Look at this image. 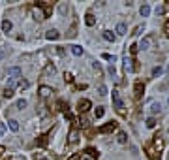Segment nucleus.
I'll use <instances>...</instances> for the list:
<instances>
[{"label":"nucleus","instance_id":"nucleus-1","mask_svg":"<svg viewBox=\"0 0 169 160\" xmlns=\"http://www.w3.org/2000/svg\"><path fill=\"white\" fill-rule=\"evenodd\" d=\"M113 104H115V107L118 113H124V102L120 100V96H118L117 90H113Z\"/></svg>","mask_w":169,"mask_h":160},{"label":"nucleus","instance_id":"nucleus-2","mask_svg":"<svg viewBox=\"0 0 169 160\" xmlns=\"http://www.w3.org/2000/svg\"><path fill=\"white\" fill-rule=\"evenodd\" d=\"M152 41H154V36H152V34H149V36H145L143 40H141V45H139V49H150Z\"/></svg>","mask_w":169,"mask_h":160},{"label":"nucleus","instance_id":"nucleus-3","mask_svg":"<svg viewBox=\"0 0 169 160\" xmlns=\"http://www.w3.org/2000/svg\"><path fill=\"white\" fill-rule=\"evenodd\" d=\"M8 75H10L11 79L21 77V75H23V70H21L19 66H10V68H8Z\"/></svg>","mask_w":169,"mask_h":160},{"label":"nucleus","instance_id":"nucleus-4","mask_svg":"<svg viewBox=\"0 0 169 160\" xmlns=\"http://www.w3.org/2000/svg\"><path fill=\"white\" fill-rule=\"evenodd\" d=\"M113 130H117V121H109L107 124H103V126L100 128L102 134H109V132H113Z\"/></svg>","mask_w":169,"mask_h":160},{"label":"nucleus","instance_id":"nucleus-5","mask_svg":"<svg viewBox=\"0 0 169 160\" xmlns=\"http://www.w3.org/2000/svg\"><path fill=\"white\" fill-rule=\"evenodd\" d=\"M154 137H156V140H154V145H156V147H158V152H160V151H162V147H164V141H162L158 136H154ZM147 151H149V155H150L152 158H156V152H154L152 149H149V147H147Z\"/></svg>","mask_w":169,"mask_h":160},{"label":"nucleus","instance_id":"nucleus-6","mask_svg":"<svg viewBox=\"0 0 169 160\" xmlns=\"http://www.w3.org/2000/svg\"><path fill=\"white\" fill-rule=\"evenodd\" d=\"M90 106H92V104H90V100H87V98H84V100H79V111H81V113L88 111Z\"/></svg>","mask_w":169,"mask_h":160},{"label":"nucleus","instance_id":"nucleus-7","mask_svg":"<svg viewBox=\"0 0 169 160\" xmlns=\"http://www.w3.org/2000/svg\"><path fill=\"white\" fill-rule=\"evenodd\" d=\"M45 38H47V40H58V38H60V32L55 30V29H51V30H47Z\"/></svg>","mask_w":169,"mask_h":160},{"label":"nucleus","instance_id":"nucleus-8","mask_svg":"<svg viewBox=\"0 0 169 160\" xmlns=\"http://www.w3.org/2000/svg\"><path fill=\"white\" fill-rule=\"evenodd\" d=\"M143 90H145V85H143L141 81H137V83H135V98H141Z\"/></svg>","mask_w":169,"mask_h":160},{"label":"nucleus","instance_id":"nucleus-9","mask_svg":"<svg viewBox=\"0 0 169 160\" xmlns=\"http://www.w3.org/2000/svg\"><path fill=\"white\" fill-rule=\"evenodd\" d=\"M84 23H87L88 26H94L96 25V17L92 15V13H87V15H84Z\"/></svg>","mask_w":169,"mask_h":160},{"label":"nucleus","instance_id":"nucleus-10","mask_svg":"<svg viewBox=\"0 0 169 160\" xmlns=\"http://www.w3.org/2000/svg\"><path fill=\"white\" fill-rule=\"evenodd\" d=\"M51 92H53L51 87H40V96H41V98H47Z\"/></svg>","mask_w":169,"mask_h":160},{"label":"nucleus","instance_id":"nucleus-11","mask_svg":"<svg viewBox=\"0 0 169 160\" xmlns=\"http://www.w3.org/2000/svg\"><path fill=\"white\" fill-rule=\"evenodd\" d=\"M11 26H13V25H11V21H10V19H4V21H2V32L8 34V32L11 30Z\"/></svg>","mask_w":169,"mask_h":160},{"label":"nucleus","instance_id":"nucleus-12","mask_svg":"<svg viewBox=\"0 0 169 160\" xmlns=\"http://www.w3.org/2000/svg\"><path fill=\"white\" fill-rule=\"evenodd\" d=\"M8 126H10V130L17 132V130H19V121H15V119H10V121H8Z\"/></svg>","mask_w":169,"mask_h":160},{"label":"nucleus","instance_id":"nucleus-13","mask_svg":"<svg viewBox=\"0 0 169 160\" xmlns=\"http://www.w3.org/2000/svg\"><path fill=\"white\" fill-rule=\"evenodd\" d=\"M149 13H150V6L149 4L141 6V15H143V17H149Z\"/></svg>","mask_w":169,"mask_h":160},{"label":"nucleus","instance_id":"nucleus-14","mask_svg":"<svg viewBox=\"0 0 169 160\" xmlns=\"http://www.w3.org/2000/svg\"><path fill=\"white\" fill-rule=\"evenodd\" d=\"M77 140H79V134H77V130H72V132H70V141H72V143H77Z\"/></svg>","mask_w":169,"mask_h":160},{"label":"nucleus","instance_id":"nucleus-15","mask_svg":"<svg viewBox=\"0 0 169 160\" xmlns=\"http://www.w3.org/2000/svg\"><path fill=\"white\" fill-rule=\"evenodd\" d=\"M143 30H145V25H137L135 29H133V32H132V36H139V34L143 32Z\"/></svg>","mask_w":169,"mask_h":160},{"label":"nucleus","instance_id":"nucleus-16","mask_svg":"<svg viewBox=\"0 0 169 160\" xmlns=\"http://www.w3.org/2000/svg\"><path fill=\"white\" fill-rule=\"evenodd\" d=\"M103 38L107 40V41H115V34H113L111 30H105V32H103Z\"/></svg>","mask_w":169,"mask_h":160},{"label":"nucleus","instance_id":"nucleus-17","mask_svg":"<svg viewBox=\"0 0 169 160\" xmlns=\"http://www.w3.org/2000/svg\"><path fill=\"white\" fill-rule=\"evenodd\" d=\"M72 53L75 55V57H81V55H83V49H81L79 45H72Z\"/></svg>","mask_w":169,"mask_h":160},{"label":"nucleus","instance_id":"nucleus-18","mask_svg":"<svg viewBox=\"0 0 169 160\" xmlns=\"http://www.w3.org/2000/svg\"><path fill=\"white\" fill-rule=\"evenodd\" d=\"M94 115H96V119H102V117L105 115V109H103V107H96V111H94Z\"/></svg>","mask_w":169,"mask_h":160},{"label":"nucleus","instance_id":"nucleus-19","mask_svg":"<svg viewBox=\"0 0 169 160\" xmlns=\"http://www.w3.org/2000/svg\"><path fill=\"white\" fill-rule=\"evenodd\" d=\"M156 126V119H154V117H149V119H147V128H154Z\"/></svg>","mask_w":169,"mask_h":160},{"label":"nucleus","instance_id":"nucleus-20","mask_svg":"<svg viewBox=\"0 0 169 160\" xmlns=\"http://www.w3.org/2000/svg\"><path fill=\"white\" fill-rule=\"evenodd\" d=\"M117 140H118V143H126V141H128V137H126L124 132H118V137H117Z\"/></svg>","mask_w":169,"mask_h":160},{"label":"nucleus","instance_id":"nucleus-21","mask_svg":"<svg viewBox=\"0 0 169 160\" xmlns=\"http://www.w3.org/2000/svg\"><path fill=\"white\" fill-rule=\"evenodd\" d=\"M117 32H118V34H126V25H124V23H118V25H117Z\"/></svg>","mask_w":169,"mask_h":160},{"label":"nucleus","instance_id":"nucleus-22","mask_svg":"<svg viewBox=\"0 0 169 160\" xmlns=\"http://www.w3.org/2000/svg\"><path fill=\"white\" fill-rule=\"evenodd\" d=\"M19 87H21V89H28V87H30V81L21 79V81H19Z\"/></svg>","mask_w":169,"mask_h":160},{"label":"nucleus","instance_id":"nucleus-23","mask_svg":"<svg viewBox=\"0 0 169 160\" xmlns=\"http://www.w3.org/2000/svg\"><path fill=\"white\" fill-rule=\"evenodd\" d=\"M150 109H152V113H160V111H162V106H160V104H156V102H154Z\"/></svg>","mask_w":169,"mask_h":160},{"label":"nucleus","instance_id":"nucleus-24","mask_svg":"<svg viewBox=\"0 0 169 160\" xmlns=\"http://www.w3.org/2000/svg\"><path fill=\"white\" fill-rule=\"evenodd\" d=\"M4 96H6V98H11V96H13V89H8V87H6V89H4Z\"/></svg>","mask_w":169,"mask_h":160},{"label":"nucleus","instance_id":"nucleus-25","mask_svg":"<svg viewBox=\"0 0 169 160\" xmlns=\"http://www.w3.org/2000/svg\"><path fill=\"white\" fill-rule=\"evenodd\" d=\"M160 74H162V68H160V66H156V68H152V77H158Z\"/></svg>","mask_w":169,"mask_h":160},{"label":"nucleus","instance_id":"nucleus-26","mask_svg":"<svg viewBox=\"0 0 169 160\" xmlns=\"http://www.w3.org/2000/svg\"><path fill=\"white\" fill-rule=\"evenodd\" d=\"M26 107V100H19L17 102V109H25Z\"/></svg>","mask_w":169,"mask_h":160},{"label":"nucleus","instance_id":"nucleus-27","mask_svg":"<svg viewBox=\"0 0 169 160\" xmlns=\"http://www.w3.org/2000/svg\"><path fill=\"white\" fill-rule=\"evenodd\" d=\"M55 72H56L55 66H47V68H45V74H55Z\"/></svg>","mask_w":169,"mask_h":160},{"label":"nucleus","instance_id":"nucleus-28","mask_svg":"<svg viewBox=\"0 0 169 160\" xmlns=\"http://www.w3.org/2000/svg\"><path fill=\"white\" fill-rule=\"evenodd\" d=\"M34 15H36V19H43V13H41L40 10H34Z\"/></svg>","mask_w":169,"mask_h":160},{"label":"nucleus","instance_id":"nucleus-29","mask_svg":"<svg viewBox=\"0 0 169 160\" xmlns=\"http://www.w3.org/2000/svg\"><path fill=\"white\" fill-rule=\"evenodd\" d=\"M100 94H102V96L107 94V87H105V85H102V87H100Z\"/></svg>","mask_w":169,"mask_h":160},{"label":"nucleus","instance_id":"nucleus-30","mask_svg":"<svg viewBox=\"0 0 169 160\" xmlns=\"http://www.w3.org/2000/svg\"><path fill=\"white\" fill-rule=\"evenodd\" d=\"M164 30H165V36L169 38V19L165 21V26H164Z\"/></svg>","mask_w":169,"mask_h":160},{"label":"nucleus","instance_id":"nucleus-31","mask_svg":"<svg viewBox=\"0 0 169 160\" xmlns=\"http://www.w3.org/2000/svg\"><path fill=\"white\" fill-rule=\"evenodd\" d=\"M130 51H132V53H133V55H135V53H137V51H139V45H135V44H133V45H132V47H130Z\"/></svg>","mask_w":169,"mask_h":160},{"label":"nucleus","instance_id":"nucleus-32","mask_svg":"<svg viewBox=\"0 0 169 160\" xmlns=\"http://www.w3.org/2000/svg\"><path fill=\"white\" fill-rule=\"evenodd\" d=\"M87 152H88V155H90V156H98V152H96L94 149H90V147L87 149Z\"/></svg>","mask_w":169,"mask_h":160},{"label":"nucleus","instance_id":"nucleus-33","mask_svg":"<svg viewBox=\"0 0 169 160\" xmlns=\"http://www.w3.org/2000/svg\"><path fill=\"white\" fill-rule=\"evenodd\" d=\"M64 77H66V81H68V83H72V81H73V77H72V75H70V74H66Z\"/></svg>","mask_w":169,"mask_h":160},{"label":"nucleus","instance_id":"nucleus-34","mask_svg":"<svg viewBox=\"0 0 169 160\" xmlns=\"http://www.w3.org/2000/svg\"><path fill=\"white\" fill-rule=\"evenodd\" d=\"M66 11H68V8H66L64 4H62V6H60V13H66Z\"/></svg>","mask_w":169,"mask_h":160},{"label":"nucleus","instance_id":"nucleus-35","mask_svg":"<svg viewBox=\"0 0 169 160\" xmlns=\"http://www.w3.org/2000/svg\"><path fill=\"white\" fill-rule=\"evenodd\" d=\"M164 11H165L164 8H156V13H160V15H164Z\"/></svg>","mask_w":169,"mask_h":160},{"label":"nucleus","instance_id":"nucleus-36","mask_svg":"<svg viewBox=\"0 0 169 160\" xmlns=\"http://www.w3.org/2000/svg\"><path fill=\"white\" fill-rule=\"evenodd\" d=\"M2 59H4V51H2V49H0V60H2Z\"/></svg>","mask_w":169,"mask_h":160},{"label":"nucleus","instance_id":"nucleus-37","mask_svg":"<svg viewBox=\"0 0 169 160\" xmlns=\"http://www.w3.org/2000/svg\"><path fill=\"white\" fill-rule=\"evenodd\" d=\"M83 160H92V158H88V156H84V158H83Z\"/></svg>","mask_w":169,"mask_h":160},{"label":"nucleus","instance_id":"nucleus-38","mask_svg":"<svg viewBox=\"0 0 169 160\" xmlns=\"http://www.w3.org/2000/svg\"><path fill=\"white\" fill-rule=\"evenodd\" d=\"M70 160H77V156H72V158H70Z\"/></svg>","mask_w":169,"mask_h":160},{"label":"nucleus","instance_id":"nucleus-39","mask_svg":"<svg viewBox=\"0 0 169 160\" xmlns=\"http://www.w3.org/2000/svg\"><path fill=\"white\" fill-rule=\"evenodd\" d=\"M41 160H47V158H41Z\"/></svg>","mask_w":169,"mask_h":160},{"label":"nucleus","instance_id":"nucleus-40","mask_svg":"<svg viewBox=\"0 0 169 160\" xmlns=\"http://www.w3.org/2000/svg\"><path fill=\"white\" fill-rule=\"evenodd\" d=\"M167 104H169V98H167Z\"/></svg>","mask_w":169,"mask_h":160},{"label":"nucleus","instance_id":"nucleus-41","mask_svg":"<svg viewBox=\"0 0 169 160\" xmlns=\"http://www.w3.org/2000/svg\"><path fill=\"white\" fill-rule=\"evenodd\" d=\"M167 132H169V130H167Z\"/></svg>","mask_w":169,"mask_h":160}]
</instances>
